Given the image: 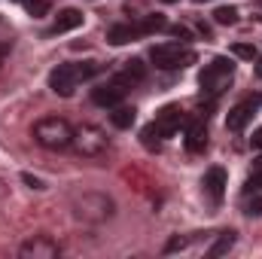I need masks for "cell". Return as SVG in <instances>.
Instances as JSON below:
<instances>
[{
	"instance_id": "cell-1",
	"label": "cell",
	"mask_w": 262,
	"mask_h": 259,
	"mask_svg": "<svg viewBox=\"0 0 262 259\" xmlns=\"http://www.w3.org/2000/svg\"><path fill=\"white\" fill-rule=\"evenodd\" d=\"M98 73V64L95 61H82V64H58L52 73H49V89L61 98H70L76 92V85L89 76Z\"/></svg>"
},
{
	"instance_id": "cell-2",
	"label": "cell",
	"mask_w": 262,
	"mask_h": 259,
	"mask_svg": "<svg viewBox=\"0 0 262 259\" xmlns=\"http://www.w3.org/2000/svg\"><path fill=\"white\" fill-rule=\"evenodd\" d=\"M34 140L46 149H67L73 143V125L58 116H46L34 125Z\"/></svg>"
},
{
	"instance_id": "cell-3",
	"label": "cell",
	"mask_w": 262,
	"mask_h": 259,
	"mask_svg": "<svg viewBox=\"0 0 262 259\" xmlns=\"http://www.w3.org/2000/svg\"><path fill=\"white\" fill-rule=\"evenodd\" d=\"M232 76H235V64L232 58H213L210 64L201 70L198 82H201V95H207L210 101L220 98L229 85H232Z\"/></svg>"
},
{
	"instance_id": "cell-4",
	"label": "cell",
	"mask_w": 262,
	"mask_h": 259,
	"mask_svg": "<svg viewBox=\"0 0 262 259\" xmlns=\"http://www.w3.org/2000/svg\"><path fill=\"white\" fill-rule=\"evenodd\" d=\"M73 217L82 223H104L113 217V198L104 192H82L73 198Z\"/></svg>"
},
{
	"instance_id": "cell-5",
	"label": "cell",
	"mask_w": 262,
	"mask_h": 259,
	"mask_svg": "<svg viewBox=\"0 0 262 259\" xmlns=\"http://www.w3.org/2000/svg\"><path fill=\"white\" fill-rule=\"evenodd\" d=\"M149 61L159 70H180V67L195 61V52L189 46H183V43H162V46H152Z\"/></svg>"
},
{
	"instance_id": "cell-6",
	"label": "cell",
	"mask_w": 262,
	"mask_h": 259,
	"mask_svg": "<svg viewBox=\"0 0 262 259\" xmlns=\"http://www.w3.org/2000/svg\"><path fill=\"white\" fill-rule=\"evenodd\" d=\"M79 156H89V159H95V156H104L107 153V146H110V137H107V131L98 128V125H79V128H73V143H70Z\"/></svg>"
},
{
	"instance_id": "cell-7",
	"label": "cell",
	"mask_w": 262,
	"mask_h": 259,
	"mask_svg": "<svg viewBox=\"0 0 262 259\" xmlns=\"http://www.w3.org/2000/svg\"><path fill=\"white\" fill-rule=\"evenodd\" d=\"M58 253H61V247L49 235H34V238H28L18 247V256L21 259H58Z\"/></svg>"
},
{
	"instance_id": "cell-8",
	"label": "cell",
	"mask_w": 262,
	"mask_h": 259,
	"mask_svg": "<svg viewBox=\"0 0 262 259\" xmlns=\"http://www.w3.org/2000/svg\"><path fill=\"white\" fill-rule=\"evenodd\" d=\"M125 92H128V85H122L119 79H113V82L98 85V89L92 92V101H95V104H101V107H116V104L125 98Z\"/></svg>"
},
{
	"instance_id": "cell-9",
	"label": "cell",
	"mask_w": 262,
	"mask_h": 259,
	"mask_svg": "<svg viewBox=\"0 0 262 259\" xmlns=\"http://www.w3.org/2000/svg\"><path fill=\"white\" fill-rule=\"evenodd\" d=\"M180 125H183V110H180L177 104H168V107L156 116V128H159L162 137H171Z\"/></svg>"
},
{
	"instance_id": "cell-10",
	"label": "cell",
	"mask_w": 262,
	"mask_h": 259,
	"mask_svg": "<svg viewBox=\"0 0 262 259\" xmlns=\"http://www.w3.org/2000/svg\"><path fill=\"white\" fill-rule=\"evenodd\" d=\"M253 110H256V98H253V101L238 104L235 110H229V116H226V128H229V131H241L250 119H253Z\"/></svg>"
},
{
	"instance_id": "cell-11",
	"label": "cell",
	"mask_w": 262,
	"mask_h": 259,
	"mask_svg": "<svg viewBox=\"0 0 262 259\" xmlns=\"http://www.w3.org/2000/svg\"><path fill=\"white\" fill-rule=\"evenodd\" d=\"M82 25V12L79 9H61L58 12V18H55V25L49 28V34H67V31H73V28H79Z\"/></svg>"
},
{
	"instance_id": "cell-12",
	"label": "cell",
	"mask_w": 262,
	"mask_h": 259,
	"mask_svg": "<svg viewBox=\"0 0 262 259\" xmlns=\"http://www.w3.org/2000/svg\"><path fill=\"white\" fill-rule=\"evenodd\" d=\"M204 189H207V195H210L213 201H220L223 192H226V171H223V168H210V171L204 174Z\"/></svg>"
},
{
	"instance_id": "cell-13",
	"label": "cell",
	"mask_w": 262,
	"mask_h": 259,
	"mask_svg": "<svg viewBox=\"0 0 262 259\" xmlns=\"http://www.w3.org/2000/svg\"><path fill=\"white\" fill-rule=\"evenodd\" d=\"M143 76H146V64H143L140 58H131V61H125L122 73H119L116 79H119L122 85H128V89H131V85H134V82H140Z\"/></svg>"
},
{
	"instance_id": "cell-14",
	"label": "cell",
	"mask_w": 262,
	"mask_h": 259,
	"mask_svg": "<svg viewBox=\"0 0 262 259\" xmlns=\"http://www.w3.org/2000/svg\"><path fill=\"white\" fill-rule=\"evenodd\" d=\"M186 146H189V153H201L204 146H207V128H204V122H189V128H186Z\"/></svg>"
},
{
	"instance_id": "cell-15",
	"label": "cell",
	"mask_w": 262,
	"mask_h": 259,
	"mask_svg": "<svg viewBox=\"0 0 262 259\" xmlns=\"http://www.w3.org/2000/svg\"><path fill=\"white\" fill-rule=\"evenodd\" d=\"M134 37H140V28H137V25H113V28L107 31V40H110L113 46L131 43Z\"/></svg>"
},
{
	"instance_id": "cell-16",
	"label": "cell",
	"mask_w": 262,
	"mask_h": 259,
	"mask_svg": "<svg viewBox=\"0 0 262 259\" xmlns=\"http://www.w3.org/2000/svg\"><path fill=\"white\" fill-rule=\"evenodd\" d=\"M110 122H113L116 128H131V125H134V107H122V104H116L113 113H110Z\"/></svg>"
},
{
	"instance_id": "cell-17",
	"label": "cell",
	"mask_w": 262,
	"mask_h": 259,
	"mask_svg": "<svg viewBox=\"0 0 262 259\" xmlns=\"http://www.w3.org/2000/svg\"><path fill=\"white\" fill-rule=\"evenodd\" d=\"M250 217H262V186H250L247 189V201H244Z\"/></svg>"
},
{
	"instance_id": "cell-18",
	"label": "cell",
	"mask_w": 262,
	"mask_h": 259,
	"mask_svg": "<svg viewBox=\"0 0 262 259\" xmlns=\"http://www.w3.org/2000/svg\"><path fill=\"white\" fill-rule=\"evenodd\" d=\"M235 247V232H223L220 238H216V244L207 250V256H223V253H229Z\"/></svg>"
},
{
	"instance_id": "cell-19",
	"label": "cell",
	"mask_w": 262,
	"mask_h": 259,
	"mask_svg": "<svg viewBox=\"0 0 262 259\" xmlns=\"http://www.w3.org/2000/svg\"><path fill=\"white\" fill-rule=\"evenodd\" d=\"M140 28V34H152V31H165L168 28V21H165V15H143V21L137 25Z\"/></svg>"
},
{
	"instance_id": "cell-20",
	"label": "cell",
	"mask_w": 262,
	"mask_h": 259,
	"mask_svg": "<svg viewBox=\"0 0 262 259\" xmlns=\"http://www.w3.org/2000/svg\"><path fill=\"white\" fill-rule=\"evenodd\" d=\"M213 21L216 25H235L238 21V9L235 6H216L213 9Z\"/></svg>"
},
{
	"instance_id": "cell-21",
	"label": "cell",
	"mask_w": 262,
	"mask_h": 259,
	"mask_svg": "<svg viewBox=\"0 0 262 259\" xmlns=\"http://www.w3.org/2000/svg\"><path fill=\"white\" fill-rule=\"evenodd\" d=\"M15 3H21L31 15H46L49 12V0H15Z\"/></svg>"
},
{
	"instance_id": "cell-22",
	"label": "cell",
	"mask_w": 262,
	"mask_h": 259,
	"mask_svg": "<svg viewBox=\"0 0 262 259\" xmlns=\"http://www.w3.org/2000/svg\"><path fill=\"white\" fill-rule=\"evenodd\" d=\"M232 55L253 61V58H256V49H253V46H247V43H235V46H232Z\"/></svg>"
},
{
	"instance_id": "cell-23",
	"label": "cell",
	"mask_w": 262,
	"mask_h": 259,
	"mask_svg": "<svg viewBox=\"0 0 262 259\" xmlns=\"http://www.w3.org/2000/svg\"><path fill=\"white\" fill-rule=\"evenodd\" d=\"M159 137H162V134H159V128H156V122L143 128V143H146V146H159Z\"/></svg>"
},
{
	"instance_id": "cell-24",
	"label": "cell",
	"mask_w": 262,
	"mask_h": 259,
	"mask_svg": "<svg viewBox=\"0 0 262 259\" xmlns=\"http://www.w3.org/2000/svg\"><path fill=\"white\" fill-rule=\"evenodd\" d=\"M186 247H189V238H180V235H177V238H171V241L165 244V253H177V250H186Z\"/></svg>"
},
{
	"instance_id": "cell-25",
	"label": "cell",
	"mask_w": 262,
	"mask_h": 259,
	"mask_svg": "<svg viewBox=\"0 0 262 259\" xmlns=\"http://www.w3.org/2000/svg\"><path fill=\"white\" fill-rule=\"evenodd\" d=\"M171 34H174V37H180V43H186V40H189V37H192V34H189V28H186V25H174V28H171Z\"/></svg>"
},
{
	"instance_id": "cell-26",
	"label": "cell",
	"mask_w": 262,
	"mask_h": 259,
	"mask_svg": "<svg viewBox=\"0 0 262 259\" xmlns=\"http://www.w3.org/2000/svg\"><path fill=\"white\" fill-rule=\"evenodd\" d=\"M21 180H25L31 189H43V180H40V177H34V174H21Z\"/></svg>"
},
{
	"instance_id": "cell-27",
	"label": "cell",
	"mask_w": 262,
	"mask_h": 259,
	"mask_svg": "<svg viewBox=\"0 0 262 259\" xmlns=\"http://www.w3.org/2000/svg\"><path fill=\"white\" fill-rule=\"evenodd\" d=\"M250 143H253V149H259V153H262V128L253 134V140H250Z\"/></svg>"
},
{
	"instance_id": "cell-28",
	"label": "cell",
	"mask_w": 262,
	"mask_h": 259,
	"mask_svg": "<svg viewBox=\"0 0 262 259\" xmlns=\"http://www.w3.org/2000/svg\"><path fill=\"white\" fill-rule=\"evenodd\" d=\"M3 198H6V183L0 180V201H3Z\"/></svg>"
},
{
	"instance_id": "cell-29",
	"label": "cell",
	"mask_w": 262,
	"mask_h": 259,
	"mask_svg": "<svg viewBox=\"0 0 262 259\" xmlns=\"http://www.w3.org/2000/svg\"><path fill=\"white\" fill-rule=\"evenodd\" d=\"M256 76H262V58L256 61Z\"/></svg>"
},
{
	"instance_id": "cell-30",
	"label": "cell",
	"mask_w": 262,
	"mask_h": 259,
	"mask_svg": "<svg viewBox=\"0 0 262 259\" xmlns=\"http://www.w3.org/2000/svg\"><path fill=\"white\" fill-rule=\"evenodd\" d=\"M162 3H177V0H162Z\"/></svg>"
},
{
	"instance_id": "cell-31",
	"label": "cell",
	"mask_w": 262,
	"mask_h": 259,
	"mask_svg": "<svg viewBox=\"0 0 262 259\" xmlns=\"http://www.w3.org/2000/svg\"><path fill=\"white\" fill-rule=\"evenodd\" d=\"M198 3H204V0H198Z\"/></svg>"
}]
</instances>
